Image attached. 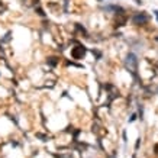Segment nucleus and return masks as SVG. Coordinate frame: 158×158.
<instances>
[{
    "label": "nucleus",
    "mask_w": 158,
    "mask_h": 158,
    "mask_svg": "<svg viewBox=\"0 0 158 158\" xmlns=\"http://www.w3.org/2000/svg\"><path fill=\"white\" fill-rule=\"evenodd\" d=\"M152 13H154V17L157 19V22H158V10H157V9H154V10H152Z\"/></svg>",
    "instance_id": "3"
},
{
    "label": "nucleus",
    "mask_w": 158,
    "mask_h": 158,
    "mask_svg": "<svg viewBox=\"0 0 158 158\" xmlns=\"http://www.w3.org/2000/svg\"><path fill=\"white\" fill-rule=\"evenodd\" d=\"M136 113H132V115H131V117H129V119H128V120H129V123H132V122H135V120H136Z\"/></svg>",
    "instance_id": "2"
},
{
    "label": "nucleus",
    "mask_w": 158,
    "mask_h": 158,
    "mask_svg": "<svg viewBox=\"0 0 158 158\" xmlns=\"http://www.w3.org/2000/svg\"><path fill=\"white\" fill-rule=\"evenodd\" d=\"M133 2H135L136 5H141V6H142V3H144V0H133Z\"/></svg>",
    "instance_id": "4"
},
{
    "label": "nucleus",
    "mask_w": 158,
    "mask_h": 158,
    "mask_svg": "<svg viewBox=\"0 0 158 158\" xmlns=\"http://www.w3.org/2000/svg\"><path fill=\"white\" fill-rule=\"evenodd\" d=\"M132 22L135 25H145L150 22V15L147 12H136L132 16Z\"/></svg>",
    "instance_id": "1"
}]
</instances>
